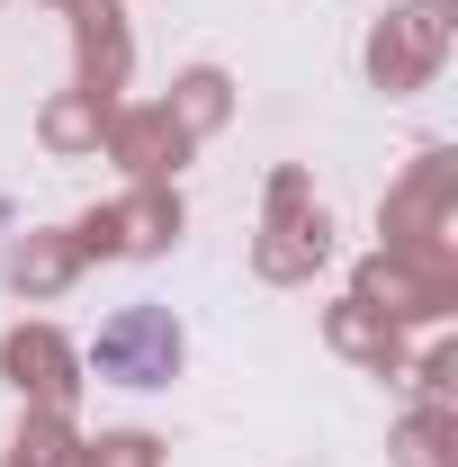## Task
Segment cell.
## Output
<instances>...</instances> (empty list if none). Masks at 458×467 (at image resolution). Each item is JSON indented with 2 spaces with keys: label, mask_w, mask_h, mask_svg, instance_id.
Instances as JSON below:
<instances>
[{
  "label": "cell",
  "mask_w": 458,
  "mask_h": 467,
  "mask_svg": "<svg viewBox=\"0 0 458 467\" xmlns=\"http://www.w3.org/2000/svg\"><path fill=\"white\" fill-rule=\"evenodd\" d=\"M180 359V333L162 324V315H126L117 333H99V368H117L126 387H153V378H172Z\"/></svg>",
  "instance_id": "cell-1"
}]
</instances>
